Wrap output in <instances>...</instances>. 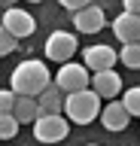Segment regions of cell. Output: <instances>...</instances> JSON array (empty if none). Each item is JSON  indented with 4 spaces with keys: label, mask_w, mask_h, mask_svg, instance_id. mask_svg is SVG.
Wrapping results in <instances>:
<instances>
[{
    "label": "cell",
    "mask_w": 140,
    "mask_h": 146,
    "mask_svg": "<svg viewBox=\"0 0 140 146\" xmlns=\"http://www.w3.org/2000/svg\"><path fill=\"white\" fill-rule=\"evenodd\" d=\"M82 61L88 67V73H94V70H104V67H113L116 64V52H113V46L98 43V46H88L82 52Z\"/></svg>",
    "instance_id": "8fae6325"
},
{
    "label": "cell",
    "mask_w": 140,
    "mask_h": 146,
    "mask_svg": "<svg viewBox=\"0 0 140 146\" xmlns=\"http://www.w3.org/2000/svg\"><path fill=\"white\" fill-rule=\"evenodd\" d=\"M101 125L107 128V131H125L128 128V122H131V116L125 113V107H122L116 98H110V104L107 107H101Z\"/></svg>",
    "instance_id": "30bf717a"
},
{
    "label": "cell",
    "mask_w": 140,
    "mask_h": 146,
    "mask_svg": "<svg viewBox=\"0 0 140 146\" xmlns=\"http://www.w3.org/2000/svg\"><path fill=\"white\" fill-rule=\"evenodd\" d=\"M9 113L15 116V122H19V125L34 122V116H37V98H34V94H15Z\"/></svg>",
    "instance_id": "4fadbf2b"
},
{
    "label": "cell",
    "mask_w": 140,
    "mask_h": 146,
    "mask_svg": "<svg viewBox=\"0 0 140 146\" xmlns=\"http://www.w3.org/2000/svg\"><path fill=\"white\" fill-rule=\"evenodd\" d=\"M70 134V122L64 113H37L34 116V137L40 143H61Z\"/></svg>",
    "instance_id": "3957f363"
},
{
    "label": "cell",
    "mask_w": 140,
    "mask_h": 146,
    "mask_svg": "<svg viewBox=\"0 0 140 146\" xmlns=\"http://www.w3.org/2000/svg\"><path fill=\"white\" fill-rule=\"evenodd\" d=\"M104 25H107V15L101 6L88 3L82 9H73V27L79 34H98V31H104Z\"/></svg>",
    "instance_id": "52a82bcc"
},
{
    "label": "cell",
    "mask_w": 140,
    "mask_h": 146,
    "mask_svg": "<svg viewBox=\"0 0 140 146\" xmlns=\"http://www.w3.org/2000/svg\"><path fill=\"white\" fill-rule=\"evenodd\" d=\"M116 61H122L131 70H137L140 67V40L137 43H122V49L116 52Z\"/></svg>",
    "instance_id": "5bb4252c"
},
{
    "label": "cell",
    "mask_w": 140,
    "mask_h": 146,
    "mask_svg": "<svg viewBox=\"0 0 140 146\" xmlns=\"http://www.w3.org/2000/svg\"><path fill=\"white\" fill-rule=\"evenodd\" d=\"M19 134V122L12 113H0V140H12Z\"/></svg>",
    "instance_id": "2e32d148"
},
{
    "label": "cell",
    "mask_w": 140,
    "mask_h": 146,
    "mask_svg": "<svg viewBox=\"0 0 140 146\" xmlns=\"http://www.w3.org/2000/svg\"><path fill=\"white\" fill-rule=\"evenodd\" d=\"M28 3H43V0H28Z\"/></svg>",
    "instance_id": "44dd1931"
},
{
    "label": "cell",
    "mask_w": 140,
    "mask_h": 146,
    "mask_svg": "<svg viewBox=\"0 0 140 146\" xmlns=\"http://www.w3.org/2000/svg\"><path fill=\"white\" fill-rule=\"evenodd\" d=\"M92 91H98L101 94V100H110V98H119L122 91V76L113 67H104V70H94L92 76Z\"/></svg>",
    "instance_id": "ba28073f"
},
{
    "label": "cell",
    "mask_w": 140,
    "mask_h": 146,
    "mask_svg": "<svg viewBox=\"0 0 140 146\" xmlns=\"http://www.w3.org/2000/svg\"><path fill=\"white\" fill-rule=\"evenodd\" d=\"M0 25L6 27L15 40H25V36H31L34 31H37L34 15H31L28 9H19V6H9V9H6V12H3V18H0Z\"/></svg>",
    "instance_id": "8992f818"
},
{
    "label": "cell",
    "mask_w": 140,
    "mask_h": 146,
    "mask_svg": "<svg viewBox=\"0 0 140 146\" xmlns=\"http://www.w3.org/2000/svg\"><path fill=\"white\" fill-rule=\"evenodd\" d=\"M12 100H15V91H12V88H3V91H0V113H9V110H12Z\"/></svg>",
    "instance_id": "ac0fdd59"
},
{
    "label": "cell",
    "mask_w": 140,
    "mask_h": 146,
    "mask_svg": "<svg viewBox=\"0 0 140 146\" xmlns=\"http://www.w3.org/2000/svg\"><path fill=\"white\" fill-rule=\"evenodd\" d=\"M61 107H64V91L49 82L37 94V113H61Z\"/></svg>",
    "instance_id": "7c38bea8"
},
{
    "label": "cell",
    "mask_w": 140,
    "mask_h": 146,
    "mask_svg": "<svg viewBox=\"0 0 140 146\" xmlns=\"http://www.w3.org/2000/svg\"><path fill=\"white\" fill-rule=\"evenodd\" d=\"M43 52H46L49 61H70L76 52H79V46H76V36L67 34V31H55V34H49L46 46H43Z\"/></svg>",
    "instance_id": "5b68a950"
},
{
    "label": "cell",
    "mask_w": 140,
    "mask_h": 146,
    "mask_svg": "<svg viewBox=\"0 0 140 146\" xmlns=\"http://www.w3.org/2000/svg\"><path fill=\"white\" fill-rule=\"evenodd\" d=\"M113 34L119 36V43H137L140 40V15L137 12H122L113 18Z\"/></svg>",
    "instance_id": "9c48e42d"
},
{
    "label": "cell",
    "mask_w": 140,
    "mask_h": 146,
    "mask_svg": "<svg viewBox=\"0 0 140 146\" xmlns=\"http://www.w3.org/2000/svg\"><path fill=\"white\" fill-rule=\"evenodd\" d=\"M125 12H140V0H122Z\"/></svg>",
    "instance_id": "ffe728a7"
},
{
    "label": "cell",
    "mask_w": 140,
    "mask_h": 146,
    "mask_svg": "<svg viewBox=\"0 0 140 146\" xmlns=\"http://www.w3.org/2000/svg\"><path fill=\"white\" fill-rule=\"evenodd\" d=\"M49 82H52V73L46 70V64L37 61V58H28V61H21L9 76V85L15 94H34L37 98L40 91L46 88Z\"/></svg>",
    "instance_id": "6da1fadb"
},
{
    "label": "cell",
    "mask_w": 140,
    "mask_h": 146,
    "mask_svg": "<svg viewBox=\"0 0 140 146\" xmlns=\"http://www.w3.org/2000/svg\"><path fill=\"white\" fill-rule=\"evenodd\" d=\"M61 113L67 116V122L88 125V122H94V119H98V113H101V94H98V91H92L88 85H85V88H76V91H67Z\"/></svg>",
    "instance_id": "7a4b0ae2"
},
{
    "label": "cell",
    "mask_w": 140,
    "mask_h": 146,
    "mask_svg": "<svg viewBox=\"0 0 140 146\" xmlns=\"http://www.w3.org/2000/svg\"><path fill=\"white\" fill-rule=\"evenodd\" d=\"M58 3L73 12V9H82V6H88V3H94V0H58Z\"/></svg>",
    "instance_id": "d6986e66"
},
{
    "label": "cell",
    "mask_w": 140,
    "mask_h": 146,
    "mask_svg": "<svg viewBox=\"0 0 140 146\" xmlns=\"http://www.w3.org/2000/svg\"><path fill=\"white\" fill-rule=\"evenodd\" d=\"M15 49H19V40H15V36H12L9 31H6V27L0 25V58H6V55H12Z\"/></svg>",
    "instance_id": "e0dca14e"
},
{
    "label": "cell",
    "mask_w": 140,
    "mask_h": 146,
    "mask_svg": "<svg viewBox=\"0 0 140 146\" xmlns=\"http://www.w3.org/2000/svg\"><path fill=\"white\" fill-rule=\"evenodd\" d=\"M52 85L64 91H76V88H85L88 85V67L85 64H73V61H61V70L52 76Z\"/></svg>",
    "instance_id": "277c9868"
},
{
    "label": "cell",
    "mask_w": 140,
    "mask_h": 146,
    "mask_svg": "<svg viewBox=\"0 0 140 146\" xmlns=\"http://www.w3.org/2000/svg\"><path fill=\"white\" fill-rule=\"evenodd\" d=\"M119 94H122V100H119V104L125 107V113H128L131 119H134V116H140V88H137V85H134V88L119 91Z\"/></svg>",
    "instance_id": "9a60e30c"
}]
</instances>
